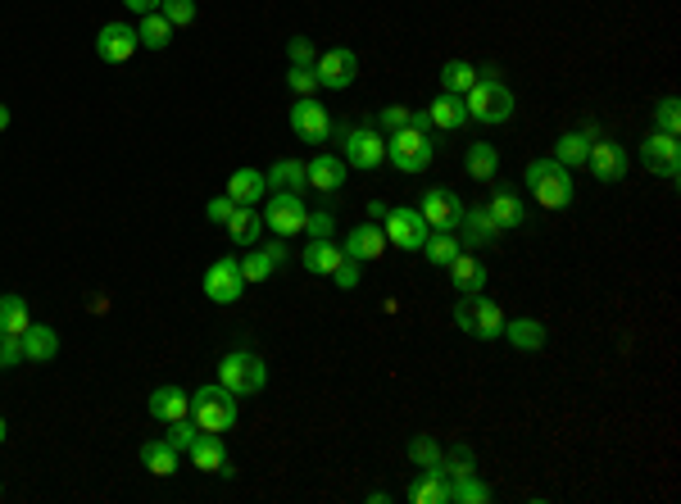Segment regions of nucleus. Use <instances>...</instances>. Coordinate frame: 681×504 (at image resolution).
<instances>
[{
  "label": "nucleus",
  "instance_id": "obj_34",
  "mask_svg": "<svg viewBox=\"0 0 681 504\" xmlns=\"http://www.w3.org/2000/svg\"><path fill=\"white\" fill-rule=\"evenodd\" d=\"M504 341L518 350H541L545 346V323H536V318H509L504 323Z\"/></svg>",
  "mask_w": 681,
  "mask_h": 504
},
{
  "label": "nucleus",
  "instance_id": "obj_30",
  "mask_svg": "<svg viewBox=\"0 0 681 504\" xmlns=\"http://www.w3.org/2000/svg\"><path fill=\"white\" fill-rule=\"evenodd\" d=\"M464 168L473 182H495V173H500V150H495L491 141H473V146L464 150Z\"/></svg>",
  "mask_w": 681,
  "mask_h": 504
},
{
  "label": "nucleus",
  "instance_id": "obj_36",
  "mask_svg": "<svg viewBox=\"0 0 681 504\" xmlns=\"http://www.w3.org/2000/svg\"><path fill=\"white\" fill-rule=\"evenodd\" d=\"M264 178H268V191H305L309 187V182H305V164H300V159H277Z\"/></svg>",
  "mask_w": 681,
  "mask_h": 504
},
{
  "label": "nucleus",
  "instance_id": "obj_41",
  "mask_svg": "<svg viewBox=\"0 0 681 504\" xmlns=\"http://www.w3.org/2000/svg\"><path fill=\"white\" fill-rule=\"evenodd\" d=\"M654 132H668V137H677V132H681V105H677V96H663L659 105H654Z\"/></svg>",
  "mask_w": 681,
  "mask_h": 504
},
{
  "label": "nucleus",
  "instance_id": "obj_55",
  "mask_svg": "<svg viewBox=\"0 0 681 504\" xmlns=\"http://www.w3.org/2000/svg\"><path fill=\"white\" fill-rule=\"evenodd\" d=\"M5 128H10V109L0 105V132H5Z\"/></svg>",
  "mask_w": 681,
  "mask_h": 504
},
{
  "label": "nucleus",
  "instance_id": "obj_35",
  "mask_svg": "<svg viewBox=\"0 0 681 504\" xmlns=\"http://www.w3.org/2000/svg\"><path fill=\"white\" fill-rule=\"evenodd\" d=\"M32 327V314H28V300L19 296V291H10V296H0V332L10 336H23Z\"/></svg>",
  "mask_w": 681,
  "mask_h": 504
},
{
  "label": "nucleus",
  "instance_id": "obj_25",
  "mask_svg": "<svg viewBox=\"0 0 681 504\" xmlns=\"http://www.w3.org/2000/svg\"><path fill=\"white\" fill-rule=\"evenodd\" d=\"M227 196H232V205H259L268 196V178L259 168H237L227 178Z\"/></svg>",
  "mask_w": 681,
  "mask_h": 504
},
{
  "label": "nucleus",
  "instance_id": "obj_54",
  "mask_svg": "<svg viewBox=\"0 0 681 504\" xmlns=\"http://www.w3.org/2000/svg\"><path fill=\"white\" fill-rule=\"evenodd\" d=\"M132 14H150V10H159V0H123Z\"/></svg>",
  "mask_w": 681,
  "mask_h": 504
},
{
  "label": "nucleus",
  "instance_id": "obj_39",
  "mask_svg": "<svg viewBox=\"0 0 681 504\" xmlns=\"http://www.w3.org/2000/svg\"><path fill=\"white\" fill-rule=\"evenodd\" d=\"M486 500H491V486L477 482V473L450 477V504H486Z\"/></svg>",
  "mask_w": 681,
  "mask_h": 504
},
{
  "label": "nucleus",
  "instance_id": "obj_20",
  "mask_svg": "<svg viewBox=\"0 0 681 504\" xmlns=\"http://www.w3.org/2000/svg\"><path fill=\"white\" fill-rule=\"evenodd\" d=\"M450 282L459 296H477V291H486V264L473 255V250H459L450 264Z\"/></svg>",
  "mask_w": 681,
  "mask_h": 504
},
{
  "label": "nucleus",
  "instance_id": "obj_38",
  "mask_svg": "<svg viewBox=\"0 0 681 504\" xmlns=\"http://www.w3.org/2000/svg\"><path fill=\"white\" fill-rule=\"evenodd\" d=\"M477 78H482V73H477L473 64H464V60L441 64V91H450V96H468Z\"/></svg>",
  "mask_w": 681,
  "mask_h": 504
},
{
  "label": "nucleus",
  "instance_id": "obj_24",
  "mask_svg": "<svg viewBox=\"0 0 681 504\" xmlns=\"http://www.w3.org/2000/svg\"><path fill=\"white\" fill-rule=\"evenodd\" d=\"M187 459L200 468V473H223L227 468V450L218 432H196V441L187 445Z\"/></svg>",
  "mask_w": 681,
  "mask_h": 504
},
{
  "label": "nucleus",
  "instance_id": "obj_19",
  "mask_svg": "<svg viewBox=\"0 0 681 504\" xmlns=\"http://www.w3.org/2000/svg\"><path fill=\"white\" fill-rule=\"evenodd\" d=\"M346 259H359V264H368V259H382L386 255V232L382 223H359V228H350L346 237Z\"/></svg>",
  "mask_w": 681,
  "mask_h": 504
},
{
  "label": "nucleus",
  "instance_id": "obj_3",
  "mask_svg": "<svg viewBox=\"0 0 681 504\" xmlns=\"http://www.w3.org/2000/svg\"><path fill=\"white\" fill-rule=\"evenodd\" d=\"M187 418L200 427V432H232L237 427V396L227 391V386H200L196 396H191V409Z\"/></svg>",
  "mask_w": 681,
  "mask_h": 504
},
{
  "label": "nucleus",
  "instance_id": "obj_6",
  "mask_svg": "<svg viewBox=\"0 0 681 504\" xmlns=\"http://www.w3.org/2000/svg\"><path fill=\"white\" fill-rule=\"evenodd\" d=\"M454 323L464 327L468 336H477V341H500L509 318H504V309L495 305L491 296L477 291V296H459V305H454Z\"/></svg>",
  "mask_w": 681,
  "mask_h": 504
},
{
  "label": "nucleus",
  "instance_id": "obj_45",
  "mask_svg": "<svg viewBox=\"0 0 681 504\" xmlns=\"http://www.w3.org/2000/svg\"><path fill=\"white\" fill-rule=\"evenodd\" d=\"M409 459H414L418 468L441 464V445H436V436H414V441H409Z\"/></svg>",
  "mask_w": 681,
  "mask_h": 504
},
{
  "label": "nucleus",
  "instance_id": "obj_42",
  "mask_svg": "<svg viewBox=\"0 0 681 504\" xmlns=\"http://www.w3.org/2000/svg\"><path fill=\"white\" fill-rule=\"evenodd\" d=\"M287 87H291V96H318V73H314V64H291V73H287Z\"/></svg>",
  "mask_w": 681,
  "mask_h": 504
},
{
  "label": "nucleus",
  "instance_id": "obj_4",
  "mask_svg": "<svg viewBox=\"0 0 681 504\" xmlns=\"http://www.w3.org/2000/svg\"><path fill=\"white\" fill-rule=\"evenodd\" d=\"M432 155H436V146H432V132L427 128H414V123H409V128L386 137V159H391L400 173H409V178L427 173V168H432Z\"/></svg>",
  "mask_w": 681,
  "mask_h": 504
},
{
  "label": "nucleus",
  "instance_id": "obj_56",
  "mask_svg": "<svg viewBox=\"0 0 681 504\" xmlns=\"http://www.w3.org/2000/svg\"><path fill=\"white\" fill-rule=\"evenodd\" d=\"M5 432H10V427H5V418H0V445H5Z\"/></svg>",
  "mask_w": 681,
  "mask_h": 504
},
{
  "label": "nucleus",
  "instance_id": "obj_13",
  "mask_svg": "<svg viewBox=\"0 0 681 504\" xmlns=\"http://www.w3.org/2000/svg\"><path fill=\"white\" fill-rule=\"evenodd\" d=\"M641 164L650 168L654 178L677 182L681 178V146H677V137H668V132H650V137L641 141Z\"/></svg>",
  "mask_w": 681,
  "mask_h": 504
},
{
  "label": "nucleus",
  "instance_id": "obj_50",
  "mask_svg": "<svg viewBox=\"0 0 681 504\" xmlns=\"http://www.w3.org/2000/svg\"><path fill=\"white\" fill-rule=\"evenodd\" d=\"M287 60H291V64H314V60H318L314 41H309V37H291V41H287Z\"/></svg>",
  "mask_w": 681,
  "mask_h": 504
},
{
  "label": "nucleus",
  "instance_id": "obj_31",
  "mask_svg": "<svg viewBox=\"0 0 681 504\" xmlns=\"http://www.w3.org/2000/svg\"><path fill=\"white\" fill-rule=\"evenodd\" d=\"M341 259H346V250L332 246V237H323V241H309L305 255H300V264H305L309 273H318V277H332L336 268H341Z\"/></svg>",
  "mask_w": 681,
  "mask_h": 504
},
{
  "label": "nucleus",
  "instance_id": "obj_47",
  "mask_svg": "<svg viewBox=\"0 0 681 504\" xmlns=\"http://www.w3.org/2000/svg\"><path fill=\"white\" fill-rule=\"evenodd\" d=\"M19 364H28V359H23V336L0 332V373H5V368H19Z\"/></svg>",
  "mask_w": 681,
  "mask_h": 504
},
{
  "label": "nucleus",
  "instance_id": "obj_44",
  "mask_svg": "<svg viewBox=\"0 0 681 504\" xmlns=\"http://www.w3.org/2000/svg\"><path fill=\"white\" fill-rule=\"evenodd\" d=\"M159 14H164L173 28H191V23H196V0H159Z\"/></svg>",
  "mask_w": 681,
  "mask_h": 504
},
{
  "label": "nucleus",
  "instance_id": "obj_48",
  "mask_svg": "<svg viewBox=\"0 0 681 504\" xmlns=\"http://www.w3.org/2000/svg\"><path fill=\"white\" fill-rule=\"evenodd\" d=\"M305 232H309V241L332 237V232H336V214H332V209H314V214L305 218Z\"/></svg>",
  "mask_w": 681,
  "mask_h": 504
},
{
  "label": "nucleus",
  "instance_id": "obj_11",
  "mask_svg": "<svg viewBox=\"0 0 681 504\" xmlns=\"http://www.w3.org/2000/svg\"><path fill=\"white\" fill-rule=\"evenodd\" d=\"M314 73H318V87L346 91L350 82L359 78V55L350 46H332V50H323V55L314 60Z\"/></svg>",
  "mask_w": 681,
  "mask_h": 504
},
{
  "label": "nucleus",
  "instance_id": "obj_15",
  "mask_svg": "<svg viewBox=\"0 0 681 504\" xmlns=\"http://www.w3.org/2000/svg\"><path fill=\"white\" fill-rule=\"evenodd\" d=\"M586 168H591L595 182L613 187V182H622V173H627V150H622L618 141H609V137H595L591 155H586Z\"/></svg>",
  "mask_w": 681,
  "mask_h": 504
},
{
  "label": "nucleus",
  "instance_id": "obj_33",
  "mask_svg": "<svg viewBox=\"0 0 681 504\" xmlns=\"http://www.w3.org/2000/svg\"><path fill=\"white\" fill-rule=\"evenodd\" d=\"M173 32H178V28H173V23H168L159 10L141 14V23H137V41H141V46H146V50H168V41H173Z\"/></svg>",
  "mask_w": 681,
  "mask_h": 504
},
{
  "label": "nucleus",
  "instance_id": "obj_40",
  "mask_svg": "<svg viewBox=\"0 0 681 504\" xmlns=\"http://www.w3.org/2000/svg\"><path fill=\"white\" fill-rule=\"evenodd\" d=\"M473 468H477L473 450H468V445H450V450H441V464H436V473H445V477H468Z\"/></svg>",
  "mask_w": 681,
  "mask_h": 504
},
{
  "label": "nucleus",
  "instance_id": "obj_26",
  "mask_svg": "<svg viewBox=\"0 0 681 504\" xmlns=\"http://www.w3.org/2000/svg\"><path fill=\"white\" fill-rule=\"evenodd\" d=\"M55 355H60V336H55V327L32 323L28 332H23V359H28V364H50Z\"/></svg>",
  "mask_w": 681,
  "mask_h": 504
},
{
  "label": "nucleus",
  "instance_id": "obj_17",
  "mask_svg": "<svg viewBox=\"0 0 681 504\" xmlns=\"http://www.w3.org/2000/svg\"><path fill=\"white\" fill-rule=\"evenodd\" d=\"M454 232H459V246H464V250H486L495 237H500V228L491 223L486 205H473V209L464 205V218H459V228H454Z\"/></svg>",
  "mask_w": 681,
  "mask_h": 504
},
{
  "label": "nucleus",
  "instance_id": "obj_9",
  "mask_svg": "<svg viewBox=\"0 0 681 504\" xmlns=\"http://www.w3.org/2000/svg\"><path fill=\"white\" fill-rule=\"evenodd\" d=\"M291 132L305 146H323L332 137V114L318 105V96H296V105H291Z\"/></svg>",
  "mask_w": 681,
  "mask_h": 504
},
{
  "label": "nucleus",
  "instance_id": "obj_43",
  "mask_svg": "<svg viewBox=\"0 0 681 504\" xmlns=\"http://www.w3.org/2000/svg\"><path fill=\"white\" fill-rule=\"evenodd\" d=\"M241 277H246V287L250 282H268V277H273V259H268L259 246H250V255L241 259Z\"/></svg>",
  "mask_w": 681,
  "mask_h": 504
},
{
  "label": "nucleus",
  "instance_id": "obj_2",
  "mask_svg": "<svg viewBox=\"0 0 681 504\" xmlns=\"http://www.w3.org/2000/svg\"><path fill=\"white\" fill-rule=\"evenodd\" d=\"M468 105V119L473 123H486V128H495V123H509L514 119V91L504 87L495 73H482V78L473 82V91L464 96Z\"/></svg>",
  "mask_w": 681,
  "mask_h": 504
},
{
  "label": "nucleus",
  "instance_id": "obj_10",
  "mask_svg": "<svg viewBox=\"0 0 681 504\" xmlns=\"http://www.w3.org/2000/svg\"><path fill=\"white\" fill-rule=\"evenodd\" d=\"M205 296L214 300V305H237L241 296H246V277H241V259H218V264L205 268Z\"/></svg>",
  "mask_w": 681,
  "mask_h": 504
},
{
  "label": "nucleus",
  "instance_id": "obj_37",
  "mask_svg": "<svg viewBox=\"0 0 681 504\" xmlns=\"http://www.w3.org/2000/svg\"><path fill=\"white\" fill-rule=\"evenodd\" d=\"M459 250H464V246H459V237H454V232H427V241H423V259L432 268H450Z\"/></svg>",
  "mask_w": 681,
  "mask_h": 504
},
{
  "label": "nucleus",
  "instance_id": "obj_49",
  "mask_svg": "<svg viewBox=\"0 0 681 504\" xmlns=\"http://www.w3.org/2000/svg\"><path fill=\"white\" fill-rule=\"evenodd\" d=\"M409 119H414V109H409V105H386L382 114H377V128H382V132H400V128H409Z\"/></svg>",
  "mask_w": 681,
  "mask_h": 504
},
{
  "label": "nucleus",
  "instance_id": "obj_8",
  "mask_svg": "<svg viewBox=\"0 0 681 504\" xmlns=\"http://www.w3.org/2000/svg\"><path fill=\"white\" fill-rule=\"evenodd\" d=\"M382 232H386V246H400V250H423V241H427V223H423V214L418 209H409V205H395V209H386V218H382Z\"/></svg>",
  "mask_w": 681,
  "mask_h": 504
},
{
  "label": "nucleus",
  "instance_id": "obj_14",
  "mask_svg": "<svg viewBox=\"0 0 681 504\" xmlns=\"http://www.w3.org/2000/svg\"><path fill=\"white\" fill-rule=\"evenodd\" d=\"M418 214H423V223L432 232H454L459 228V218H464V200L445 187H432V191H423V200H418Z\"/></svg>",
  "mask_w": 681,
  "mask_h": 504
},
{
  "label": "nucleus",
  "instance_id": "obj_52",
  "mask_svg": "<svg viewBox=\"0 0 681 504\" xmlns=\"http://www.w3.org/2000/svg\"><path fill=\"white\" fill-rule=\"evenodd\" d=\"M205 214H209V223H227V218L237 214V205H232V196L223 191V196H214V200L205 205Z\"/></svg>",
  "mask_w": 681,
  "mask_h": 504
},
{
  "label": "nucleus",
  "instance_id": "obj_27",
  "mask_svg": "<svg viewBox=\"0 0 681 504\" xmlns=\"http://www.w3.org/2000/svg\"><path fill=\"white\" fill-rule=\"evenodd\" d=\"M427 119H432V128H441V132H459V128L468 123L464 96H450V91H441V96L432 100V109H427Z\"/></svg>",
  "mask_w": 681,
  "mask_h": 504
},
{
  "label": "nucleus",
  "instance_id": "obj_5",
  "mask_svg": "<svg viewBox=\"0 0 681 504\" xmlns=\"http://www.w3.org/2000/svg\"><path fill=\"white\" fill-rule=\"evenodd\" d=\"M218 386H227L232 396H259L268 386V368L259 355H250V350H232V355L218 359Z\"/></svg>",
  "mask_w": 681,
  "mask_h": 504
},
{
  "label": "nucleus",
  "instance_id": "obj_53",
  "mask_svg": "<svg viewBox=\"0 0 681 504\" xmlns=\"http://www.w3.org/2000/svg\"><path fill=\"white\" fill-rule=\"evenodd\" d=\"M264 255L273 259V268H277V264H287V259H291V255H287V237H277L273 246H264Z\"/></svg>",
  "mask_w": 681,
  "mask_h": 504
},
{
  "label": "nucleus",
  "instance_id": "obj_18",
  "mask_svg": "<svg viewBox=\"0 0 681 504\" xmlns=\"http://www.w3.org/2000/svg\"><path fill=\"white\" fill-rule=\"evenodd\" d=\"M346 173H350L346 159L327 155V150L305 164V182H309V187H318V191H341V187H346Z\"/></svg>",
  "mask_w": 681,
  "mask_h": 504
},
{
  "label": "nucleus",
  "instance_id": "obj_12",
  "mask_svg": "<svg viewBox=\"0 0 681 504\" xmlns=\"http://www.w3.org/2000/svg\"><path fill=\"white\" fill-rule=\"evenodd\" d=\"M346 164L373 173L377 164H386V137L382 128L364 123V128H346Z\"/></svg>",
  "mask_w": 681,
  "mask_h": 504
},
{
  "label": "nucleus",
  "instance_id": "obj_22",
  "mask_svg": "<svg viewBox=\"0 0 681 504\" xmlns=\"http://www.w3.org/2000/svg\"><path fill=\"white\" fill-rule=\"evenodd\" d=\"M187 409H191V396L182 386H159L146 400V414L159 418V423H178V418H187Z\"/></svg>",
  "mask_w": 681,
  "mask_h": 504
},
{
  "label": "nucleus",
  "instance_id": "obj_46",
  "mask_svg": "<svg viewBox=\"0 0 681 504\" xmlns=\"http://www.w3.org/2000/svg\"><path fill=\"white\" fill-rule=\"evenodd\" d=\"M196 432H200V427L191 423V418H178V423H168V436H164V441L173 445V450H178V455H187V445L196 441Z\"/></svg>",
  "mask_w": 681,
  "mask_h": 504
},
{
  "label": "nucleus",
  "instance_id": "obj_21",
  "mask_svg": "<svg viewBox=\"0 0 681 504\" xmlns=\"http://www.w3.org/2000/svg\"><path fill=\"white\" fill-rule=\"evenodd\" d=\"M486 214H491V223H495L500 232H514V228H523V223H527L523 200H518L514 191H504V187L491 191V200H486Z\"/></svg>",
  "mask_w": 681,
  "mask_h": 504
},
{
  "label": "nucleus",
  "instance_id": "obj_32",
  "mask_svg": "<svg viewBox=\"0 0 681 504\" xmlns=\"http://www.w3.org/2000/svg\"><path fill=\"white\" fill-rule=\"evenodd\" d=\"M141 464H146V473H155V477H173L178 473V464H182V455L164 441V436H159V441L141 445Z\"/></svg>",
  "mask_w": 681,
  "mask_h": 504
},
{
  "label": "nucleus",
  "instance_id": "obj_29",
  "mask_svg": "<svg viewBox=\"0 0 681 504\" xmlns=\"http://www.w3.org/2000/svg\"><path fill=\"white\" fill-rule=\"evenodd\" d=\"M591 141H595V128H582V132H563L559 141H554V155L563 168H582L586 155H591Z\"/></svg>",
  "mask_w": 681,
  "mask_h": 504
},
{
  "label": "nucleus",
  "instance_id": "obj_16",
  "mask_svg": "<svg viewBox=\"0 0 681 504\" xmlns=\"http://www.w3.org/2000/svg\"><path fill=\"white\" fill-rule=\"evenodd\" d=\"M137 50H141V41H137L132 23H105V28L96 32V55L105 64H128Z\"/></svg>",
  "mask_w": 681,
  "mask_h": 504
},
{
  "label": "nucleus",
  "instance_id": "obj_23",
  "mask_svg": "<svg viewBox=\"0 0 681 504\" xmlns=\"http://www.w3.org/2000/svg\"><path fill=\"white\" fill-rule=\"evenodd\" d=\"M223 228H227V237H232V246L250 250V246H259V237H264V214H259L255 205H237V214L227 218Z\"/></svg>",
  "mask_w": 681,
  "mask_h": 504
},
{
  "label": "nucleus",
  "instance_id": "obj_51",
  "mask_svg": "<svg viewBox=\"0 0 681 504\" xmlns=\"http://www.w3.org/2000/svg\"><path fill=\"white\" fill-rule=\"evenodd\" d=\"M332 282L341 291H355L359 287V259H341V268L332 273Z\"/></svg>",
  "mask_w": 681,
  "mask_h": 504
},
{
  "label": "nucleus",
  "instance_id": "obj_7",
  "mask_svg": "<svg viewBox=\"0 0 681 504\" xmlns=\"http://www.w3.org/2000/svg\"><path fill=\"white\" fill-rule=\"evenodd\" d=\"M305 200H300V191H268L264 200V228L277 232V237H296V232H305Z\"/></svg>",
  "mask_w": 681,
  "mask_h": 504
},
{
  "label": "nucleus",
  "instance_id": "obj_1",
  "mask_svg": "<svg viewBox=\"0 0 681 504\" xmlns=\"http://www.w3.org/2000/svg\"><path fill=\"white\" fill-rule=\"evenodd\" d=\"M523 178H527V191L536 196V205L541 209H568L573 205V196H577L573 173H568L559 159H532Z\"/></svg>",
  "mask_w": 681,
  "mask_h": 504
},
{
  "label": "nucleus",
  "instance_id": "obj_28",
  "mask_svg": "<svg viewBox=\"0 0 681 504\" xmlns=\"http://www.w3.org/2000/svg\"><path fill=\"white\" fill-rule=\"evenodd\" d=\"M405 500H414V504H450V477L436 473V468H423V477L409 482Z\"/></svg>",
  "mask_w": 681,
  "mask_h": 504
}]
</instances>
